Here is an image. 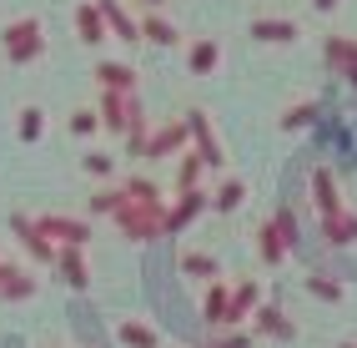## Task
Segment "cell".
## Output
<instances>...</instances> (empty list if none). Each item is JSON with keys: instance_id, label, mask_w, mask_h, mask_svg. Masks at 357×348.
Instances as JSON below:
<instances>
[{"instance_id": "5b68a950", "label": "cell", "mask_w": 357, "mask_h": 348, "mask_svg": "<svg viewBox=\"0 0 357 348\" xmlns=\"http://www.w3.org/2000/svg\"><path fill=\"white\" fill-rule=\"evenodd\" d=\"M236 202H242V182H227L222 197H217V207H236Z\"/></svg>"}, {"instance_id": "9c48e42d", "label": "cell", "mask_w": 357, "mask_h": 348, "mask_svg": "<svg viewBox=\"0 0 357 348\" xmlns=\"http://www.w3.org/2000/svg\"><path fill=\"white\" fill-rule=\"evenodd\" d=\"M317 6H322V10H327V6H332V0H317Z\"/></svg>"}, {"instance_id": "277c9868", "label": "cell", "mask_w": 357, "mask_h": 348, "mask_svg": "<svg viewBox=\"0 0 357 348\" xmlns=\"http://www.w3.org/2000/svg\"><path fill=\"white\" fill-rule=\"evenodd\" d=\"M81 31H86V41H101V20H96V10H81Z\"/></svg>"}, {"instance_id": "30bf717a", "label": "cell", "mask_w": 357, "mask_h": 348, "mask_svg": "<svg viewBox=\"0 0 357 348\" xmlns=\"http://www.w3.org/2000/svg\"><path fill=\"white\" fill-rule=\"evenodd\" d=\"M347 348H352V343H347Z\"/></svg>"}, {"instance_id": "6da1fadb", "label": "cell", "mask_w": 357, "mask_h": 348, "mask_svg": "<svg viewBox=\"0 0 357 348\" xmlns=\"http://www.w3.org/2000/svg\"><path fill=\"white\" fill-rule=\"evenodd\" d=\"M6 51L15 61H31L40 51V26H36V20H15V26L6 31Z\"/></svg>"}, {"instance_id": "7a4b0ae2", "label": "cell", "mask_w": 357, "mask_h": 348, "mask_svg": "<svg viewBox=\"0 0 357 348\" xmlns=\"http://www.w3.org/2000/svg\"><path fill=\"white\" fill-rule=\"evenodd\" d=\"M261 41H292L297 36V26H287V20H257V26H252Z\"/></svg>"}, {"instance_id": "52a82bcc", "label": "cell", "mask_w": 357, "mask_h": 348, "mask_svg": "<svg viewBox=\"0 0 357 348\" xmlns=\"http://www.w3.org/2000/svg\"><path fill=\"white\" fill-rule=\"evenodd\" d=\"M101 76H106L111 86H126V81H131V71H126V66H101Z\"/></svg>"}, {"instance_id": "ba28073f", "label": "cell", "mask_w": 357, "mask_h": 348, "mask_svg": "<svg viewBox=\"0 0 357 348\" xmlns=\"http://www.w3.org/2000/svg\"><path fill=\"white\" fill-rule=\"evenodd\" d=\"M20 131H26V136H36V131H40V111H26V122H20Z\"/></svg>"}, {"instance_id": "3957f363", "label": "cell", "mask_w": 357, "mask_h": 348, "mask_svg": "<svg viewBox=\"0 0 357 348\" xmlns=\"http://www.w3.org/2000/svg\"><path fill=\"white\" fill-rule=\"evenodd\" d=\"M192 66H197V71H206V66H217V45H197V51H192Z\"/></svg>"}, {"instance_id": "8992f818", "label": "cell", "mask_w": 357, "mask_h": 348, "mask_svg": "<svg viewBox=\"0 0 357 348\" xmlns=\"http://www.w3.org/2000/svg\"><path fill=\"white\" fill-rule=\"evenodd\" d=\"M146 31H151V41H161V45H172V41H176V31H172V26H166V20H151V26H146Z\"/></svg>"}]
</instances>
